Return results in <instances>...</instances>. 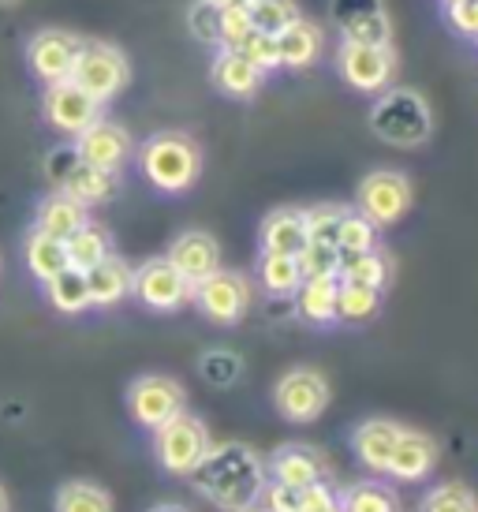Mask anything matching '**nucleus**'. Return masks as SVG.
I'll use <instances>...</instances> for the list:
<instances>
[{
    "instance_id": "1",
    "label": "nucleus",
    "mask_w": 478,
    "mask_h": 512,
    "mask_svg": "<svg viewBox=\"0 0 478 512\" xmlns=\"http://www.w3.org/2000/svg\"><path fill=\"white\" fill-rule=\"evenodd\" d=\"M187 479L198 498H206L213 509L243 512L258 505L269 483V471L266 456L251 449L247 441H221V445H210V453L198 460Z\"/></svg>"
},
{
    "instance_id": "2",
    "label": "nucleus",
    "mask_w": 478,
    "mask_h": 512,
    "mask_svg": "<svg viewBox=\"0 0 478 512\" xmlns=\"http://www.w3.org/2000/svg\"><path fill=\"white\" fill-rule=\"evenodd\" d=\"M142 180L161 195H187L202 176V150L187 131H154L135 150Z\"/></svg>"
},
{
    "instance_id": "3",
    "label": "nucleus",
    "mask_w": 478,
    "mask_h": 512,
    "mask_svg": "<svg viewBox=\"0 0 478 512\" xmlns=\"http://www.w3.org/2000/svg\"><path fill=\"white\" fill-rule=\"evenodd\" d=\"M370 131L381 143L400 146V150H419L434 135L430 101L411 86H389V90H381L374 109H370Z\"/></svg>"
},
{
    "instance_id": "4",
    "label": "nucleus",
    "mask_w": 478,
    "mask_h": 512,
    "mask_svg": "<svg viewBox=\"0 0 478 512\" xmlns=\"http://www.w3.org/2000/svg\"><path fill=\"white\" fill-rule=\"evenodd\" d=\"M210 427L206 419H198L195 412H180L176 419L161 423L154 430V456L165 475H176V479H187L202 456L210 453Z\"/></svg>"
},
{
    "instance_id": "5",
    "label": "nucleus",
    "mask_w": 478,
    "mask_h": 512,
    "mask_svg": "<svg viewBox=\"0 0 478 512\" xmlns=\"http://www.w3.org/2000/svg\"><path fill=\"white\" fill-rule=\"evenodd\" d=\"M329 400H333L329 378L314 367L284 370L277 385H273V408H277L284 423H296V427H307L314 419H322Z\"/></svg>"
},
{
    "instance_id": "6",
    "label": "nucleus",
    "mask_w": 478,
    "mask_h": 512,
    "mask_svg": "<svg viewBox=\"0 0 478 512\" xmlns=\"http://www.w3.org/2000/svg\"><path fill=\"white\" fill-rule=\"evenodd\" d=\"M251 299H254V285L247 273L239 270H213L210 277H202L195 285V303L198 314L206 318V322H213V326H239L243 318H247V311H251Z\"/></svg>"
},
{
    "instance_id": "7",
    "label": "nucleus",
    "mask_w": 478,
    "mask_h": 512,
    "mask_svg": "<svg viewBox=\"0 0 478 512\" xmlns=\"http://www.w3.org/2000/svg\"><path fill=\"white\" fill-rule=\"evenodd\" d=\"M187 412V389L172 374H139L127 385V415L135 419V427L154 434L161 423Z\"/></svg>"
},
{
    "instance_id": "8",
    "label": "nucleus",
    "mask_w": 478,
    "mask_h": 512,
    "mask_svg": "<svg viewBox=\"0 0 478 512\" xmlns=\"http://www.w3.org/2000/svg\"><path fill=\"white\" fill-rule=\"evenodd\" d=\"M131 296L139 307L154 314H176L183 307H191L195 299V285L183 277L169 258H146L135 266V277H131Z\"/></svg>"
},
{
    "instance_id": "9",
    "label": "nucleus",
    "mask_w": 478,
    "mask_h": 512,
    "mask_svg": "<svg viewBox=\"0 0 478 512\" xmlns=\"http://www.w3.org/2000/svg\"><path fill=\"white\" fill-rule=\"evenodd\" d=\"M71 79L83 86L90 98H98L101 105L116 101L131 83V64H127L124 49H116L109 42H83V53L75 60Z\"/></svg>"
},
{
    "instance_id": "10",
    "label": "nucleus",
    "mask_w": 478,
    "mask_h": 512,
    "mask_svg": "<svg viewBox=\"0 0 478 512\" xmlns=\"http://www.w3.org/2000/svg\"><path fill=\"white\" fill-rule=\"evenodd\" d=\"M355 210L370 217L378 228L404 221V214L411 210V180L396 169L366 172L355 187Z\"/></svg>"
},
{
    "instance_id": "11",
    "label": "nucleus",
    "mask_w": 478,
    "mask_h": 512,
    "mask_svg": "<svg viewBox=\"0 0 478 512\" xmlns=\"http://www.w3.org/2000/svg\"><path fill=\"white\" fill-rule=\"evenodd\" d=\"M337 68H340V79L352 86V90H359V94H381V90L393 86L400 60H396L393 45L340 42Z\"/></svg>"
},
{
    "instance_id": "12",
    "label": "nucleus",
    "mask_w": 478,
    "mask_h": 512,
    "mask_svg": "<svg viewBox=\"0 0 478 512\" xmlns=\"http://www.w3.org/2000/svg\"><path fill=\"white\" fill-rule=\"evenodd\" d=\"M45 124L57 131L60 139H79L94 120L105 116V105L98 98H90L75 79L45 86Z\"/></svg>"
},
{
    "instance_id": "13",
    "label": "nucleus",
    "mask_w": 478,
    "mask_h": 512,
    "mask_svg": "<svg viewBox=\"0 0 478 512\" xmlns=\"http://www.w3.org/2000/svg\"><path fill=\"white\" fill-rule=\"evenodd\" d=\"M79 53H83V38H79V34L60 30V27H45L27 42V68H30V75L45 86L64 83V79H71V72H75Z\"/></svg>"
},
{
    "instance_id": "14",
    "label": "nucleus",
    "mask_w": 478,
    "mask_h": 512,
    "mask_svg": "<svg viewBox=\"0 0 478 512\" xmlns=\"http://www.w3.org/2000/svg\"><path fill=\"white\" fill-rule=\"evenodd\" d=\"M329 19L337 23L340 42L393 45V19L385 0H329Z\"/></svg>"
},
{
    "instance_id": "15",
    "label": "nucleus",
    "mask_w": 478,
    "mask_h": 512,
    "mask_svg": "<svg viewBox=\"0 0 478 512\" xmlns=\"http://www.w3.org/2000/svg\"><path fill=\"white\" fill-rule=\"evenodd\" d=\"M71 146H75L79 161L94 165V169H105V172H124L127 161L135 157V139H131V131H127L124 124L109 120V116L94 120L79 139H71Z\"/></svg>"
},
{
    "instance_id": "16",
    "label": "nucleus",
    "mask_w": 478,
    "mask_h": 512,
    "mask_svg": "<svg viewBox=\"0 0 478 512\" xmlns=\"http://www.w3.org/2000/svg\"><path fill=\"white\" fill-rule=\"evenodd\" d=\"M266 471L273 483L284 486H314L322 483L329 468H325V456L314 449V445H303V441H284L273 453L266 456Z\"/></svg>"
},
{
    "instance_id": "17",
    "label": "nucleus",
    "mask_w": 478,
    "mask_h": 512,
    "mask_svg": "<svg viewBox=\"0 0 478 512\" xmlns=\"http://www.w3.org/2000/svg\"><path fill=\"white\" fill-rule=\"evenodd\" d=\"M400 430L404 427L396 419H385V415L363 419L352 430V456L359 460V468H366L370 475H385L389 460H393L396 441H400Z\"/></svg>"
},
{
    "instance_id": "18",
    "label": "nucleus",
    "mask_w": 478,
    "mask_h": 512,
    "mask_svg": "<svg viewBox=\"0 0 478 512\" xmlns=\"http://www.w3.org/2000/svg\"><path fill=\"white\" fill-rule=\"evenodd\" d=\"M165 258H169L191 285H198L202 277L221 270V243L213 240L210 232H202V228H187V232H180L169 243V255Z\"/></svg>"
},
{
    "instance_id": "19",
    "label": "nucleus",
    "mask_w": 478,
    "mask_h": 512,
    "mask_svg": "<svg viewBox=\"0 0 478 512\" xmlns=\"http://www.w3.org/2000/svg\"><path fill=\"white\" fill-rule=\"evenodd\" d=\"M437 468V441L422 430H400V441L393 449V460H389V479L396 483H422L430 479V471Z\"/></svg>"
},
{
    "instance_id": "20",
    "label": "nucleus",
    "mask_w": 478,
    "mask_h": 512,
    "mask_svg": "<svg viewBox=\"0 0 478 512\" xmlns=\"http://www.w3.org/2000/svg\"><path fill=\"white\" fill-rule=\"evenodd\" d=\"M210 83L217 86V94H225V98L247 101L262 90L266 75L258 72L243 53H236V49H217V57H213V64H210Z\"/></svg>"
},
{
    "instance_id": "21",
    "label": "nucleus",
    "mask_w": 478,
    "mask_h": 512,
    "mask_svg": "<svg viewBox=\"0 0 478 512\" xmlns=\"http://www.w3.org/2000/svg\"><path fill=\"white\" fill-rule=\"evenodd\" d=\"M307 247V217L296 206H281V210H269L258 225V251L269 255H296Z\"/></svg>"
},
{
    "instance_id": "22",
    "label": "nucleus",
    "mask_w": 478,
    "mask_h": 512,
    "mask_svg": "<svg viewBox=\"0 0 478 512\" xmlns=\"http://www.w3.org/2000/svg\"><path fill=\"white\" fill-rule=\"evenodd\" d=\"M131 277H135V266L120 255H105L98 266L86 270V288H90V303L98 311H109V307H120L124 299H131Z\"/></svg>"
},
{
    "instance_id": "23",
    "label": "nucleus",
    "mask_w": 478,
    "mask_h": 512,
    "mask_svg": "<svg viewBox=\"0 0 478 512\" xmlns=\"http://www.w3.org/2000/svg\"><path fill=\"white\" fill-rule=\"evenodd\" d=\"M337 296H340V277L337 273H322V277H303L296 299V314L314 329L337 326Z\"/></svg>"
},
{
    "instance_id": "24",
    "label": "nucleus",
    "mask_w": 478,
    "mask_h": 512,
    "mask_svg": "<svg viewBox=\"0 0 478 512\" xmlns=\"http://www.w3.org/2000/svg\"><path fill=\"white\" fill-rule=\"evenodd\" d=\"M277 49H281V68L288 72H307L322 60L325 49V34L318 23H310L307 15H299L288 30L277 34Z\"/></svg>"
},
{
    "instance_id": "25",
    "label": "nucleus",
    "mask_w": 478,
    "mask_h": 512,
    "mask_svg": "<svg viewBox=\"0 0 478 512\" xmlns=\"http://www.w3.org/2000/svg\"><path fill=\"white\" fill-rule=\"evenodd\" d=\"M86 221H90V210H86L83 202L71 199L68 191L45 195L38 202V210H34V228H42L45 236H57V240H68L71 232H79Z\"/></svg>"
},
{
    "instance_id": "26",
    "label": "nucleus",
    "mask_w": 478,
    "mask_h": 512,
    "mask_svg": "<svg viewBox=\"0 0 478 512\" xmlns=\"http://www.w3.org/2000/svg\"><path fill=\"white\" fill-rule=\"evenodd\" d=\"M60 191H68L71 199L83 202L86 210H90V206H101V202L116 199V191H120V172H105V169H94V165L79 161V165L68 172V180H64Z\"/></svg>"
},
{
    "instance_id": "27",
    "label": "nucleus",
    "mask_w": 478,
    "mask_h": 512,
    "mask_svg": "<svg viewBox=\"0 0 478 512\" xmlns=\"http://www.w3.org/2000/svg\"><path fill=\"white\" fill-rule=\"evenodd\" d=\"M23 262H27V273L45 285L49 277H57L60 270H68V251H64V240L57 236H45L42 228H30L23 236Z\"/></svg>"
},
{
    "instance_id": "28",
    "label": "nucleus",
    "mask_w": 478,
    "mask_h": 512,
    "mask_svg": "<svg viewBox=\"0 0 478 512\" xmlns=\"http://www.w3.org/2000/svg\"><path fill=\"white\" fill-rule=\"evenodd\" d=\"M254 277L262 292L273 299H292L303 285V266H299L296 255H269L262 251L258 255V266H254Z\"/></svg>"
},
{
    "instance_id": "29",
    "label": "nucleus",
    "mask_w": 478,
    "mask_h": 512,
    "mask_svg": "<svg viewBox=\"0 0 478 512\" xmlns=\"http://www.w3.org/2000/svg\"><path fill=\"white\" fill-rule=\"evenodd\" d=\"M42 288H45L49 307H53L57 314L75 318V314H86L90 307H94V303H90V288H86V273L75 270V266L60 270L57 277H49Z\"/></svg>"
},
{
    "instance_id": "30",
    "label": "nucleus",
    "mask_w": 478,
    "mask_h": 512,
    "mask_svg": "<svg viewBox=\"0 0 478 512\" xmlns=\"http://www.w3.org/2000/svg\"><path fill=\"white\" fill-rule=\"evenodd\" d=\"M340 281H352V285H366V288H378L385 292L389 281H393V258L385 255L381 247L374 251H359V255H344L340 258Z\"/></svg>"
},
{
    "instance_id": "31",
    "label": "nucleus",
    "mask_w": 478,
    "mask_h": 512,
    "mask_svg": "<svg viewBox=\"0 0 478 512\" xmlns=\"http://www.w3.org/2000/svg\"><path fill=\"white\" fill-rule=\"evenodd\" d=\"M64 251H68V266L86 273L90 266H98L105 255H113V236H109L105 225L86 221L79 232H71L68 240H64Z\"/></svg>"
},
{
    "instance_id": "32",
    "label": "nucleus",
    "mask_w": 478,
    "mask_h": 512,
    "mask_svg": "<svg viewBox=\"0 0 478 512\" xmlns=\"http://www.w3.org/2000/svg\"><path fill=\"white\" fill-rule=\"evenodd\" d=\"M344 512H400V498L389 483L381 479H359V483L337 490Z\"/></svg>"
},
{
    "instance_id": "33",
    "label": "nucleus",
    "mask_w": 478,
    "mask_h": 512,
    "mask_svg": "<svg viewBox=\"0 0 478 512\" xmlns=\"http://www.w3.org/2000/svg\"><path fill=\"white\" fill-rule=\"evenodd\" d=\"M53 512H113V494L94 479H68L53 498Z\"/></svg>"
},
{
    "instance_id": "34",
    "label": "nucleus",
    "mask_w": 478,
    "mask_h": 512,
    "mask_svg": "<svg viewBox=\"0 0 478 512\" xmlns=\"http://www.w3.org/2000/svg\"><path fill=\"white\" fill-rule=\"evenodd\" d=\"M378 311H381V292H378V288L340 281L337 322H348V326H363V322H370V318H378Z\"/></svg>"
},
{
    "instance_id": "35",
    "label": "nucleus",
    "mask_w": 478,
    "mask_h": 512,
    "mask_svg": "<svg viewBox=\"0 0 478 512\" xmlns=\"http://www.w3.org/2000/svg\"><path fill=\"white\" fill-rule=\"evenodd\" d=\"M378 236H381V228L366 214H359V210H344V214H340V228H337L340 255L374 251V247H378Z\"/></svg>"
},
{
    "instance_id": "36",
    "label": "nucleus",
    "mask_w": 478,
    "mask_h": 512,
    "mask_svg": "<svg viewBox=\"0 0 478 512\" xmlns=\"http://www.w3.org/2000/svg\"><path fill=\"white\" fill-rule=\"evenodd\" d=\"M419 512H478V498L467 483L449 479V483H437L422 494Z\"/></svg>"
},
{
    "instance_id": "37",
    "label": "nucleus",
    "mask_w": 478,
    "mask_h": 512,
    "mask_svg": "<svg viewBox=\"0 0 478 512\" xmlns=\"http://www.w3.org/2000/svg\"><path fill=\"white\" fill-rule=\"evenodd\" d=\"M198 374H202V382L213 385V389H228V385L239 382L243 359H239V352H232V348H206V352L198 356Z\"/></svg>"
},
{
    "instance_id": "38",
    "label": "nucleus",
    "mask_w": 478,
    "mask_h": 512,
    "mask_svg": "<svg viewBox=\"0 0 478 512\" xmlns=\"http://www.w3.org/2000/svg\"><path fill=\"white\" fill-rule=\"evenodd\" d=\"M247 8H251L254 27L269 30V34H281L303 15L296 0H247Z\"/></svg>"
},
{
    "instance_id": "39",
    "label": "nucleus",
    "mask_w": 478,
    "mask_h": 512,
    "mask_svg": "<svg viewBox=\"0 0 478 512\" xmlns=\"http://www.w3.org/2000/svg\"><path fill=\"white\" fill-rule=\"evenodd\" d=\"M236 53H243V57L251 60L254 68L262 75L277 72L281 68V49H277V34H269V30H258L254 27L243 42H239Z\"/></svg>"
},
{
    "instance_id": "40",
    "label": "nucleus",
    "mask_w": 478,
    "mask_h": 512,
    "mask_svg": "<svg viewBox=\"0 0 478 512\" xmlns=\"http://www.w3.org/2000/svg\"><path fill=\"white\" fill-rule=\"evenodd\" d=\"M187 30H191L195 42L217 45V38H221V8L210 4V0H195L191 12H187Z\"/></svg>"
},
{
    "instance_id": "41",
    "label": "nucleus",
    "mask_w": 478,
    "mask_h": 512,
    "mask_svg": "<svg viewBox=\"0 0 478 512\" xmlns=\"http://www.w3.org/2000/svg\"><path fill=\"white\" fill-rule=\"evenodd\" d=\"M344 206H333V202H322L314 210H303L307 217V243H333L337 247V228Z\"/></svg>"
},
{
    "instance_id": "42",
    "label": "nucleus",
    "mask_w": 478,
    "mask_h": 512,
    "mask_svg": "<svg viewBox=\"0 0 478 512\" xmlns=\"http://www.w3.org/2000/svg\"><path fill=\"white\" fill-rule=\"evenodd\" d=\"M254 30L251 8L247 4H228L221 8V38H217V49H239V42Z\"/></svg>"
},
{
    "instance_id": "43",
    "label": "nucleus",
    "mask_w": 478,
    "mask_h": 512,
    "mask_svg": "<svg viewBox=\"0 0 478 512\" xmlns=\"http://www.w3.org/2000/svg\"><path fill=\"white\" fill-rule=\"evenodd\" d=\"M340 247L333 243H307L299 251V266H303V277H322V273H337L340 270Z\"/></svg>"
},
{
    "instance_id": "44",
    "label": "nucleus",
    "mask_w": 478,
    "mask_h": 512,
    "mask_svg": "<svg viewBox=\"0 0 478 512\" xmlns=\"http://www.w3.org/2000/svg\"><path fill=\"white\" fill-rule=\"evenodd\" d=\"M258 505L269 512H303V505H307V486L299 490V486H284V483H273V479H269L266 490H262V498H258Z\"/></svg>"
},
{
    "instance_id": "45",
    "label": "nucleus",
    "mask_w": 478,
    "mask_h": 512,
    "mask_svg": "<svg viewBox=\"0 0 478 512\" xmlns=\"http://www.w3.org/2000/svg\"><path fill=\"white\" fill-rule=\"evenodd\" d=\"M445 23L460 38L478 42V0H445Z\"/></svg>"
},
{
    "instance_id": "46",
    "label": "nucleus",
    "mask_w": 478,
    "mask_h": 512,
    "mask_svg": "<svg viewBox=\"0 0 478 512\" xmlns=\"http://www.w3.org/2000/svg\"><path fill=\"white\" fill-rule=\"evenodd\" d=\"M79 165V154H75V146L64 143L57 146V150H49L45 154V176H49V184H53V191H60L64 187V180H68V172Z\"/></svg>"
},
{
    "instance_id": "47",
    "label": "nucleus",
    "mask_w": 478,
    "mask_h": 512,
    "mask_svg": "<svg viewBox=\"0 0 478 512\" xmlns=\"http://www.w3.org/2000/svg\"><path fill=\"white\" fill-rule=\"evenodd\" d=\"M303 512H344L340 509V494L325 479L307 486V505H303Z\"/></svg>"
},
{
    "instance_id": "48",
    "label": "nucleus",
    "mask_w": 478,
    "mask_h": 512,
    "mask_svg": "<svg viewBox=\"0 0 478 512\" xmlns=\"http://www.w3.org/2000/svg\"><path fill=\"white\" fill-rule=\"evenodd\" d=\"M146 512H191V509H183V505H172V501H165V505H154V509H146Z\"/></svg>"
},
{
    "instance_id": "49",
    "label": "nucleus",
    "mask_w": 478,
    "mask_h": 512,
    "mask_svg": "<svg viewBox=\"0 0 478 512\" xmlns=\"http://www.w3.org/2000/svg\"><path fill=\"white\" fill-rule=\"evenodd\" d=\"M210 4H217V8H228V4H247V0H210Z\"/></svg>"
},
{
    "instance_id": "50",
    "label": "nucleus",
    "mask_w": 478,
    "mask_h": 512,
    "mask_svg": "<svg viewBox=\"0 0 478 512\" xmlns=\"http://www.w3.org/2000/svg\"><path fill=\"white\" fill-rule=\"evenodd\" d=\"M0 512H8V494H4V486H0Z\"/></svg>"
},
{
    "instance_id": "51",
    "label": "nucleus",
    "mask_w": 478,
    "mask_h": 512,
    "mask_svg": "<svg viewBox=\"0 0 478 512\" xmlns=\"http://www.w3.org/2000/svg\"><path fill=\"white\" fill-rule=\"evenodd\" d=\"M243 512H269V509H262V505H251V509H243Z\"/></svg>"
}]
</instances>
